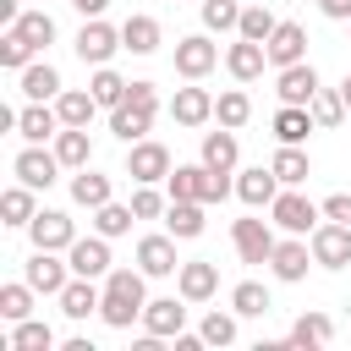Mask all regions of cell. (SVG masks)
<instances>
[{
  "mask_svg": "<svg viewBox=\"0 0 351 351\" xmlns=\"http://www.w3.org/2000/svg\"><path fill=\"white\" fill-rule=\"evenodd\" d=\"M0 214H5V225H33V186L22 181V186H5V197H0Z\"/></svg>",
  "mask_w": 351,
  "mask_h": 351,
  "instance_id": "cell-40",
  "label": "cell"
},
{
  "mask_svg": "<svg viewBox=\"0 0 351 351\" xmlns=\"http://www.w3.org/2000/svg\"><path fill=\"white\" fill-rule=\"evenodd\" d=\"M55 154H60V165H66V170H82V165H93V137H88V126H60V137H55Z\"/></svg>",
  "mask_w": 351,
  "mask_h": 351,
  "instance_id": "cell-26",
  "label": "cell"
},
{
  "mask_svg": "<svg viewBox=\"0 0 351 351\" xmlns=\"http://www.w3.org/2000/svg\"><path fill=\"white\" fill-rule=\"evenodd\" d=\"M203 176H208L203 159H197V165H176V170L165 176V192H170V197H197V203H203Z\"/></svg>",
  "mask_w": 351,
  "mask_h": 351,
  "instance_id": "cell-35",
  "label": "cell"
},
{
  "mask_svg": "<svg viewBox=\"0 0 351 351\" xmlns=\"http://www.w3.org/2000/svg\"><path fill=\"white\" fill-rule=\"evenodd\" d=\"M143 280H148L143 269H110L104 274V307H99V318L115 324V329H126L132 318H143V307H148V285Z\"/></svg>",
  "mask_w": 351,
  "mask_h": 351,
  "instance_id": "cell-1",
  "label": "cell"
},
{
  "mask_svg": "<svg viewBox=\"0 0 351 351\" xmlns=\"http://www.w3.org/2000/svg\"><path fill=\"white\" fill-rule=\"evenodd\" d=\"M269 165H274V176H280L285 186H302V181L313 176V159L302 154V143H280V154H274Z\"/></svg>",
  "mask_w": 351,
  "mask_h": 351,
  "instance_id": "cell-31",
  "label": "cell"
},
{
  "mask_svg": "<svg viewBox=\"0 0 351 351\" xmlns=\"http://www.w3.org/2000/svg\"><path fill=\"white\" fill-rule=\"evenodd\" d=\"M313 126H318V121H313L307 104H280V110H274V137H280V143H302Z\"/></svg>",
  "mask_w": 351,
  "mask_h": 351,
  "instance_id": "cell-30",
  "label": "cell"
},
{
  "mask_svg": "<svg viewBox=\"0 0 351 351\" xmlns=\"http://www.w3.org/2000/svg\"><path fill=\"white\" fill-rule=\"evenodd\" d=\"M71 5H77V11H82V16H99V11H104V5H110V0H71Z\"/></svg>",
  "mask_w": 351,
  "mask_h": 351,
  "instance_id": "cell-55",
  "label": "cell"
},
{
  "mask_svg": "<svg viewBox=\"0 0 351 351\" xmlns=\"http://www.w3.org/2000/svg\"><path fill=\"white\" fill-rule=\"evenodd\" d=\"M0 318L5 324L33 318V285H0Z\"/></svg>",
  "mask_w": 351,
  "mask_h": 351,
  "instance_id": "cell-43",
  "label": "cell"
},
{
  "mask_svg": "<svg viewBox=\"0 0 351 351\" xmlns=\"http://www.w3.org/2000/svg\"><path fill=\"white\" fill-rule=\"evenodd\" d=\"M170 203H165V192H154V181H137V192H132V214L137 219H159Z\"/></svg>",
  "mask_w": 351,
  "mask_h": 351,
  "instance_id": "cell-48",
  "label": "cell"
},
{
  "mask_svg": "<svg viewBox=\"0 0 351 351\" xmlns=\"http://www.w3.org/2000/svg\"><path fill=\"white\" fill-rule=\"evenodd\" d=\"M236 318H241L236 307H230V313L214 307V313L203 318V340H208V346H230V340H236Z\"/></svg>",
  "mask_w": 351,
  "mask_h": 351,
  "instance_id": "cell-47",
  "label": "cell"
},
{
  "mask_svg": "<svg viewBox=\"0 0 351 351\" xmlns=\"http://www.w3.org/2000/svg\"><path fill=\"white\" fill-rule=\"evenodd\" d=\"M55 110H60V126H93L99 99H93V88H88V93H82V88H66V93L55 99Z\"/></svg>",
  "mask_w": 351,
  "mask_h": 351,
  "instance_id": "cell-28",
  "label": "cell"
},
{
  "mask_svg": "<svg viewBox=\"0 0 351 351\" xmlns=\"http://www.w3.org/2000/svg\"><path fill=\"white\" fill-rule=\"evenodd\" d=\"M159 38H165V33H159V22H154V16H143V11H132V16L121 22V44H126L132 55H154V49H159Z\"/></svg>",
  "mask_w": 351,
  "mask_h": 351,
  "instance_id": "cell-25",
  "label": "cell"
},
{
  "mask_svg": "<svg viewBox=\"0 0 351 351\" xmlns=\"http://www.w3.org/2000/svg\"><path fill=\"white\" fill-rule=\"evenodd\" d=\"M263 66H269V49H263L258 38H241V33H236V44L225 49V71H230L236 82H258Z\"/></svg>",
  "mask_w": 351,
  "mask_h": 351,
  "instance_id": "cell-14",
  "label": "cell"
},
{
  "mask_svg": "<svg viewBox=\"0 0 351 351\" xmlns=\"http://www.w3.org/2000/svg\"><path fill=\"white\" fill-rule=\"evenodd\" d=\"M335 340V324L324 318V313H302L296 324H291V335H285V346H302V351H324Z\"/></svg>",
  "mask_w": 351,
  "mask_h": 351,
  "instance_id": "cell-24",
  "label": "cell"
},
{
  "mask_svg": "<svg viewBox=\"0 0 351 351\" xmlns=\"http://www.w3.org/2000/svg\"><path fill=\"white\" fill-rule=\"evenodd\" d=\"M307 110H313L318 126H340V121H346V93H340V88H318Z\"/></svg>",
  "mask_w": 351,
  "mask_h": 351,
  "instance_id": "cell-42",
  "label": "cell"
},
{
  "mask_svg": "<svg viewBox=\"0 0 351 351\" xmlns=\"http://www.w3.org/2000/svg\"><path fill=\"white\" fill-rule=\"evenodd\" d=\"M263 49H269V66H274V71H280V66H296V60H307V27H302V22H280Z\"/></svg>",
  "mask_w": 351,
  "mask_h": 351,
  "instance_id": "cell-13",
  "label": "cell"
},
{
  "mask_svg": "<svg viewBox=\"0 0 351 351\" xmlns=\"http://www.w3.org/2000/svg\"><path fill=\"white\" fill-rule=\"evenodd\" d=\"M132 219H137V214H132V203H115V197L93 208V230H99V236H110V241H115V236H126V230H132Z\"/></svg>",
  "mask_w": 351,
  "mask_h": 351,
  "instance_id": "cell-36",
  "label": "cell"
},
{
  "mask_svg": "<svg viewBox=\"0 0 351 351\" xmlns=\"http://www.w3.org/2000/svg\"><path fill=\"white\" fill-rule=\"evenodd\" d=\"M66 269H71V263H60L49 247H33V258H27V285H33V291H44V296H60V291H66V280H71Z\"/></svg>",
  "mask_w": 351,
  "mask_h": 351,
  "instance_id": "cell-16",
  "label": "cell"
},
{
  "mask_svg": "<svg viewBox=\"0 0 351 351\" xmlns=\"http://www.w3.org/2000/svg\"><path fill=\"white\" fill-rule=\"evenodd\" d=\"M197 346H208L203 329H197V335H176V351H197Z\"/></svg>",
  "mask_w": 351,
  "mask_h": 351,
  "instance_id": "cell-54",
  "label": "cell"
},
{
  "mask_svg": "<svg viewBox=\"0 0 351 351\" xmlns=\"http://www.w3.org/2000/svg\"><path fill=\"white\" fill-rule=\"evenodd\" d=\"M230 307H236L241 318H263L274 302H269V285H263V280H241V285L230 291Z\"/></svg>",
  "mask_w": 351,
  "mask_h": 351,
  "instance_id": "cell-37",
  "label": "cell"
},
{
  "mask_svg": "<svg viewBox=\"0 0 351 351\" xmlns=\"http://www.w3.org/2000/svg\"><path fill=\"white\" fill-rule=\"evenodd\" d=\"M88 88H93V99H99V104H110V110L126 99V77H121V71H110V66H93V82H88Z\"/></svg>",
  "mask_w": 351,
  "mask_h": 351,
  "instance_id": "cell-44",
  "label": "cell"
},
{
  "mask_svg": "<svg viewBox=\"0 0 351 351\" xmlns=\"http://www.w3.org/2000/svg\"><path fill=\"white\" fill-rule=\"evenodd\" d=\"M269 219H274L280 230H291V236H307V230H318L324 203H313V197L296 192V186H280V197L269 203Z\"/></svg>",
  "mask_w": 351,
  "mask_h": 351,
  "instance_id": "cell-2",
  "label": "cell"
},
{
  "mask_svg": "<svg viewBox=\"0 0 351 351\" xmlns=\"http://www.w3.org/2000/svg\"><path fill=\"white\" fill-rule=\"evenodd\" d=\"M27 236H33V247L66 252V247L77 241V225H71V214H66V208H38V214H33V225H27Z\"/></svg>",
  "mask_w": 351,
  "mask_h": 351,
  "instance_id": "cell-7",
  "label": "cell"
},
{
  "mask_svg": "<svg viewBox=\"0 0 351 351\" xmlns=\"http://www.w3.org/2000/svg\"><path fill=\"white\" fill-rule=\"evenodd\" d=\"M318 11L335 16V22H351V0H318Z\"/></svg>",
  "mask_w": 351,
  "mask_h": 351,
  "instance_id": "cell-52",
  "label": "cell"
},
{
  "mask_svg": "<svg viewBox=\"0 0 351 351\" xmlns=\"http://www.w3.org/2000/svg\"><path fill=\"white\" fill-rule=\"evenodd\" d=\"M148 126H154V115H148V110H137V104H115V115H110V132H115L121 143H143V137H148Z\"/></svg>",
  "mask_w": 351,
  "mask_h": 351,
  "instance_id": "cell-33",
  "label": "cell"
},
{
  "mask_svg": "<svg viewBox=\"0 0 351 351\" xmlns=\"http://www.w3.org/2000/svg\"><path fill=\"white\" fill-rule=\"evenodd\" d=\"M307 263H313V241H302V236H291V241H280L274 247V258H269V269H274V280H307Z\"/></svg>",
  "mask_w": 351,
  "mask_h": 351,
  "instance_id": "cell-19",
  "label": "cell"
},
{
  "mask_svg": "<svg viewBox=\"0 0 351 351\" xmlns=\"http://www.w3.org/2000/svg\"><path fill=\"white\" fill-rule=\"evenodd\" d=\"M16 33H22L33 49H44V44H55V16H49V11H22V16H16Z\"/></svg>",
  "mask_w": 351,
  "mask_h": 351,
  "instance_id": "cell-41",
  "label": "cell"
},
{
  "mask_svg": "<svg viewBox=\"0 0 351 351\" xmlns=\"http://www.w3.org/2000/svg\"><path fill=\"white\" fill-rule=\"evenodd\" d=\"M274 27H280V16H274L263 0H247V5H241V22H236V33H241V38L269 44V33H274Z\"/></svg>",
  "mask_w": 351,
  "mask_h": 351,
  "instance_id": "cell-32",
  "label": "cell"
},
{
  "mask_svg": "<svg viewBox=\"0 0 351 351\" xmlns=\"http://www.w3.org/2000/svg\"><path fill=\"white\" fill-rule=\"evenodd\" d=\"M66 263H71V274H88V280H99V274H110V236H77L71 247H66Z\"/></svg>",
  "mask_w": 351,
  "mask_h": 351,
  "instance_id": "cell-9",
  "label": "cell"
},
{
  "mask_svg": "<svg viewBox=\"0 0 351 351\" xmlns=\"http://www.w3.org/2000/svg\"><path fill=\"white\" fill-rule=\"evenodd\" d=\"M55 346V329L44 324V318H22L16 329H11V346L5 351H49Z\"/></svg>",
  "mask_w": 351,
  "mask_h": 351,
  "instance_id": "cell-38",
  "label": "cell"
},
{
  "mask_svg": "<svg viewBox=\"0 0 351 351\" xmlns=\"http://www.w3.org/2000/svg\"><path fill=\"white\" fill-rule=\"evenodd\" d=\"M71 197H77L82 208H99V203H110V176H99L93 165H82V170L71 176Z\"/></svg>",
  "mask_w": 351,
  "mask_h": 351,
  "instance_id": "cell-34",
  "label": "cell"
},
{
  "mask_svg": "<svg viewBox=\"0 0 351 351\" xmlns=\"http://www.w3.org/2000/svg\"><path fill=\"white\" fill-rule=\"evenodd\" d=\"M60 170H66V165H60V154H55V148H38V143H33V148H22V154H16V176H22L33 192L55 186V176H60Z\"/></svg>",
  "mask_w": 351,
  "mask_h": 351,
  "instance_id": "cell-11",
  "label": "cell"
},
{
  "mask_svg": "<svg viewBox=\"0 0 351 351\" xmlns=\"http://www.w3.org/2000/svg\"><path fill=\"white\" fill-rule=\"evenodd\" d=\"M214 66H219V44H214L208 33H186V38H176V71H181L186 82H203Z\"/></svg>",
  "mask_w": 351,
  "mask_h": 351,
  "instance_id": "cell-4",
  "label": "cell"
},
{
  "mask_svg": "<svg viewBox=\"0 0 351 351\" xmlns=\"http://www.w3.org/2000/svg\"><path fill=\"white\" fill-rule=\"evenodd\" d=\"M22 93H27V99H44V104H49V99H60L66 88H60V71H55L49 60H33V66H22Z\"/></svg>",
  "mask_w": 351,
  "mask_h": 351,
  "instance_id": "cell-27",
  "label": "cell"
},
{
  "mask_svg": "<svg viewBox=\"0 0 351 351\" xmlns=\"http://www.w3.org/2000/svg\"><path fill=\"white\" fill-rule=\"evenodd\" d=\"M170 115H176V126H208L214 121V93L197 88V82H186V88H176Z\"/></svg>",
  "mask_w": 351,
  "mask_h": 351,
  "instance_id": "cell-15",
  "label": "cell"
},
{
  "mask_svg": "<svg viewBox=\"0 0 351 351\" xmlns=\"http://www.w3.org/2000/svg\"><path fill=\"white\" fill-rule=\"evenodd\" d=\"M340 93H346V110H351V71H346V82H340Z\"/></svg>",
  "mask_w": 351,
  "mask_h": 351,
  "instance_id": "cell-56",
  "label": "cell"
},
{
  "mask_svg": "<svg viewBox=\"0 0 351 351\" xmlns=\"http://www.w3.org/2000/svg\"><path fill=\"white\" fill-rule=\"evenodd\" d=\"M203 165L208 170H236V126H219V132H203Z\"/></svg>",
  "mask_w": 351,
  "mask_h": 351,
  "instance_id": "cell-29",
  "label": "cell"
},
{
  "mask_svg": "<svg viewBox=\"0 0 351 351\" xmlns=\"http://www.w3.org/2000/svg\"><path fill=\"white\" fill-rule=\"evenodd\" d=\"M230 241H236V252H241V263H269L274 258V219H258V214H247V219H236L230 225Z\"/></svg>",
  "mask_w": 351,
  "mask_h": 351,
  "instance_id": "cell-3",
  "label": "cell"
},
{
  "mask_svg": "<svg viewBox=\"0 0 351 351\" xmlns=\"http://www.w3.org/2000/svg\"><path fill=\"white\" fill-rule=\"evenodd\" d=\"M115 49H126L121 44V27H110V22H99V16H88L82 22V33H77V55L88 60V66H110V55Z\"/></svg>",
  "mask_w": 351,
  "mask_h": 351,
  "instance_id": "cell-6",
  "label": "cell"
},
{
  "mask_svg": "<svg viewBox=\"0 0 351 351\" xmlns=\"http://www.w3.org/2000/svg\"><path fill=\"white\" fill-rule=\"evenodd\" d=\"M121 104H137V110L154 115V110H159V88H154V82H126V99H121Z\"/></svg>",
  "mask_w": 351,
  "mask_h": 351,
  "instance_id": "cell-50",
  "label": "cell"
},
{
  "mask_svg": "<svg viewBox=\"0 0 351 351\" xmlns=\"http://www.w3.org/2000/svg\"><path fill=\"white\" fill-rule=\"evenodd\" d=\"M176 165H170V148L159 137H143V143H126V176L132 181H165Z\"/></svg>",
  "mask_w": 351,
  "mask_h": 351,
  "instance_id": "cell-5",
  "label": "cell"
},
{
  "mask_svg": "<svg viewBox=\"0 0 351 351\" xmlns=\"http://www.w3.org/2000/svg\"><path fill=\"white\" fill-rule=\"evenodd\" d=\"M33 44L16 33V27H5V38H0V66H11V71H22V66H33Z\"/></svg>",
  "mask_w": 351,
  "mask_h": 351,
  "instance_id": "cell-46",
  "label": "cell"
},
{
  "mask_svg": "<svg viewBox=\"0 0 351 351\" xmlns=\"http://www.w3.org/2000/svg\"><path fill=\"white\" fill-rule=\"evenodd\" d=\"M165 225H170V236L176 241H192V236H203V203L197 197H170V208H165Z\"/></svg>",
  "mask_w": 351,
  "mask_h": 351,
  "instance_id": "cell-21",
  "label": "cell"
},
{
  "mask_svg": "<svg viewBox=\"0 0 351 351\" xmlns=\"http://www.w3.org/2000/svg\"><path fill=\"white\" fill-rule=\"evenodd\" d=\"M230 192H236L230 170H208V176H203V203H225Z\"/></svg>",
  "mask_w": 351,
  "mask_h": 351,
  "instance_id": "cell-49",
  "label": "cell"
},
{
  "mask_svg": "<svg viewBox=\"0 0 351 351\" xmlns=\"http://www.w3.org/2000/svg\"><path fill=\"white\" fill-rule=\"evenodd\" d=\"M241 22V0H203V27L208 33H230Z\"/></svg>",
  "mask_w": 351,
  "mask_h": 351,
  "instance_id": "cell-45",
  "label": "cell"
},
{
  "mask_svg": "<svg viewBox=\"0 0 351 351\" xmlns=\"http://www.w3.org/2000/svg\"><path fill=\"white\" fill-rule=\"evenodd\" d=\"M99 307H104V291H99L88 274H71L66 291H60V313H66V318H88V313H99Z\"/></svg>",
  "mask_w": 351,
  "mask_h": 351,
  "instance_id": "cell-20",
  "label": "cell"
},
{
  "mask_svg": "<svg viewBox=\"0 0 351 351\" xmlns=\"http://www.w3.org/2000/svg\"><path fill=\"white\" fill-rule=\"evenodd\" d=\"M324 82H318V71L307 66V60H296V66H280L274 71V93H280V104H313V93H318Z\"/></svg>",
  "mask_w": 351,
  "mask_h": 351,
  "instance_id": "cell-10",
  "label": "cell"
},
{
  "mask_svg": "<svg viewBox=\"0 0 351 351\" xmlns=\"http://www.w3.org/2000/svg\"><path fill=\"white\" fill-rule=\"evenodd\" d=\"M16 132L27 143H44V137H60V110H49L44 99H33L22 115H16Z\"/></svg>",
  "mask_w": 351,
  "mask_h": 351,
  "instance_id": "cell-22",
  "label": "cell"
},
{
  "mask_svg": "<svg viewBox=\"0 0 351 351\" xmlns=\"http://www.w3.org/2000/svg\"><path fill=\"white\" fill-rule=\"evenodd\" d=\"M241 5H247V0H241Z\"/></svg>",
  "mask_w": 351,
  "mask_h": 351,
  "instance_id": "cell-57",
  "label": "cell"
},
{
  "mask_svg": "<svg viewBox=\"0 0 351 351\" xmlns=\"http://www.w3.org/2000/svg\"><path fill=\"white\" fill-rule=\"evenodd\" d=\"M280 176H274V165H252V170H241L236 176V197L247 203V208H269L274 197H280Z\"/></svg>",
  "mask_w": 351,
  "mask_h": 351,
  "instance_id": "cell-12",
  "label": "cell"
},
{
  "mask_svg": "<svg viewBox=\"0 0 351 351\" xmlns=\"http://www.w3.org/2000/svg\"><path fill=\"white\" fill-rule=\"evenodd\" d=\"M313 263H324V269H346V263H351V225L324 219V225L313 230Z\"/></svg>",
  "mask_w": 351,
  "mask_h": 351,
  "instance_id": "cell-8",
  "label": "cell"
},
{
  "mask_svg": "<svg viewBox=\"0 0 351 351\" xmlns=\"http://www.w3.org/2000/svg\"><path fill=\"white\" fill-rule=\"evenodd\" d=\"M16 16H22V0H0V22L16 27Z\"/></svg>",
  "mask_w": 351,
  "mask_h": 351,
  "instance_id": "cell-53",
  "label": "cell"
},
{
  "mask_svg": "<svg viewBox=\"0 0 351 351\" xmlns=\"http://www.w3.org/2000/svg\"><path fill=\"white\" fill-rule=\"evenodd\" d=\"M214 291H219V269H214L208 258H192V263L176 269V296H186V302H208Z\"/></svg>",
  "mask_w": 351,
  "mask_h": 351,
  "instance_id": "cell-17",
  "label": "cell"
},
{
  "mask_svg": "<svg viewBox=\"0 0 351 351\" xmlns=\"http://www.w3.org/2000/svg\"><path fill=\"white\" fill-rule=\"evenodd\" d=\"M137 269L154 274V280H159V274H176V269H181V263H176V236H170V230H165V236H159V230L143 236V241H137Z\"/></svg>",
  "mask_w": 351,
  "mask_h": 351,
  "instance_id": "cell-18",
  "label": "cell"
},
{
  "mask_svg": "<svg viewBox=\"0 0 351 351\" xmlns=\"http://www.w3.org/2000/svg\"><path fill=\"white\" fill-rule=\"evenodd\" d=\"M186 302V296H181ZM176 296H154L148 307H143V324H148V335H181V324H186V307H181Z\"/></svg>",
  "mask_w": 351,
  "mask_h": 351,
  "instance_id": "cell-23",
  "label": "cell"
},
{
  "mask_svg": "<svg viewBox=\"0 0 351 351\" xmlns=\"http://www.w3.org/2000/svg\"><path fill=\"white\" fill-rule=\"evenodd\" d=\"M324 219L351 225V192H329V197H324Z\"/></svg>",
  "mask_w": 351,
  "mask_h": 351,
  "instance_id": "cell-51",
  "label": "cell"
},
{
  "mask_svg": "<svg viewBox=\"0 0 351 351\" xmlns=\"http://www.w3.org/2000/svg\"><path fill=\"white\" fill-rule=\"evenodd\" d=\"M214 121H219V126H247V121H252V99H247L241 88H225V93L214 99Z\"/></svg>",
  "mask_w": 351,
  "mask_h": 351,
  "instance_id": "cell-39",
  "label": "cell"
}]
</instances>
